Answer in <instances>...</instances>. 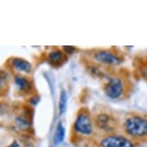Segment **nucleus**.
<instances>
[{
  "label": "nucleus",
  "instance_id": "1",
  "mask_svg": "<svg viewBox=\"0 0 147 147\" xmlns=\"http://www.w3.org/2000/svg\"><path fill=\"white\" fill-rule=\"evenodd\" d=\"M123 128L125 133L133 137L147 136V118L138 115L128 116L123 123Z\"/></svg>",
  "mask_w": 147,
  "mask_h": 147
},
{
  "label": "nucleus",
  "instance_id": "2",
  "mask_svg": "<svg viewBox=\"0 0 147 147\" xmlns=\"http://www.w3.org/2000/svg\"><path fill=\"white\" fill-rule=\"evenodd\" d=\"M73 129L76 133L82 135H90L92 133V123L89 114L86 112H80L78 114L73 124Z\"/></svg>",
  "mask_w": 147,
  "mask_h": 147
},
{
  "label": "nucleus",
  "instance_id": "3",
  "mask_svg": "<svg viewBox=\"0 0 147 147\" xmlns=\"http://www.w3.org/2000/svg\"><path fill=\"white\" fill-rule=\"evenodd\" d=\"M124 90L123 83L120 79L116 77L110 78L108 83L104 88V92L106 96L111 99H116L122 96Z\"/></svg>",
  "mask_w": 147,
  "mask_h": 147
},
{
  "label": "nucleus",
  "instance_id": "4",
  "mask_svg": "<svg viewBox=\"0 0 147 147\" xmlns=\"http://www.w3.org/2000/svg\"><path fill=\"white\" fill-rule=\"evenodd\" d=\"M101 147H134L128 138L119 135L107 136L100 141Z\"/></svg>",
  "mask_w": 147,
  "mask_h": 147
},
{
  "label": "nucleus",
  "instance_id": "5",
  "mask_svg": "<svg viewBox=\"0 0 147 147\" xmlns=\"http://www.w3.org/2000/svg\"><path fill=\"white\" fill-rule=\"evenodd\" d=\"M94 56L98 62L106 65H117L122 62L117 55L109 50H98L94 54Z\"/></svg>",
  "mask_w": 147,
  "mask_h": 147
},
{
  "label": "nucleus",
  "instance_id": "6",
  "mask_svg": "<svg viewBox=\"0 0 147 147\" xmlns=\"http://www.w3.org/2000/svg\"><path fill=\"white\" fill-rule=\"evenodd\" d=\"M96 125L103 131L110 132L116 129V120L107 113H100L96 116Z\"/></svg>",
  "mask_w": 147,
  "mask_h": 147
},
{
  "label": "nucleus",
  "instance_id": "7",
  "mask_svg": "<svg viewBox=\"0 0 147 147\" xmlns=\"http://www.w3.org/2000/svg\"><path fill=\"white\" fill-rule=\"evenodd\" d=\"M12 65L15 69L22 72H30L32 70V64L27 60L22 58H13Z\"/></svg>",
  "mask_w": 147,
  "mask_h": 147
},
{
  "label": "nucleus",
  "instance_id": "8",
  "mask_svg": "<svg viewBox=\"0 0 147 147\" xmlns=\"http://www.w3.org/2000/svg\"><path fill=\"white\" fill-rule=\"evenodd\" d=\"M15 84L18 89L21 92H28L32 88V84L29 80L26 77L21 76H15Z\"/></svg>",
  "mask_w": 147,
  "mask_h": 147
},
{
  "label": "nucleus",
  "instance_id": "9",
  "mask_svg": "<svg viewBox=\"0 0 147 147\" xmlns=\"http://www.w3.org/2000/svg\"><path fill=\"white\" fill-rule=\"evenodd\" d=\"M65 136V129L63 125L62 122H59L57 125H56V131L54 134V138L53 141L56 145L61 144L64 141Z\"/></svg>",
  "mask_w": 147,
  "mask_h": 147
},
{
  "label": "nucleus",
  "instance_id": "10",
  "mask_svg": "<svg viewBox=\"0 0 147 147\" xmlns=\"http://www.w3.org/2000/svg\"><path fill=\"white\" fill-rule=\"evenodd\" d=\"M68 94L65 89H62L59 95V115H63L66 111L67 109Z\"/></svg>",
  "mask_w": 147,
  "mask_h": 147
},
{
  "label": "nucleus",
  "instance_id": "11",
  "mask_svg": "<svg viewBox=\"0 0 147 147\" xmlns=\"http://www.w3.org/2000/svg\"><path fill=\"white\" fill-rule=\"evenodd\" d=\"M64 59V54L62 51L56 49L49 53V59L54 65H57L63 60Z\"/></svg>",
  "mask_w": 147,
  "mask_h": 147
},
{
  "label": "nucleus",
  "instance_id": "12",
  "mask_svg": "<svg viewBox=\"0 0 147 147\" xmlns=\"http://www.w3.org/2000/svg\"><path fill=\"white\" fill-rule=\"evenodd\" d=\"M16 123L20 129H29L30 126V122L25 116H17L16 118Z\"/></svg>",
  "mask_w": 147,
  "mask_h": 147
},
{
  "label": "nucleus",
  "instance_id": "13",
  "mask_svg": "<svg viewBox=\"0 0 147 147\" xmlns=\"http://www.w3.org/2000/svg\"><path fill=\"white\" fill-rule=\"evenodd\" d=\"M63 49L65 50V52L69 55H71L74 53V51L76 49L75 46H63Z\"/></svg>",
  "mask_w": 147,
  "mask_h": 147
},
{
  "label": "nucleus",
  "instance_id": "14",
  "mask_svg": "<svg viewBox=\"0 0 147 147\" xmlns=\"http://www.w3.org/2000/svg\"><path fill=\"white\" fill-rule=\"evenodd\" d=\"M32 104H33V105H36V104L38 103L39 102V96H34L32 97L30 100Z\"/></svg>",
  "mask_w": 147,
  "mask_h": 147
},
{
  "label": "nucleus",
  "instance_id": "15",
  "mask_svg": "<svg viewBox=\"0 0 147 147\" xmlns=\"http://www.w3.org/2000/svg\"><path fill=\"white\" fill-rule=\"evenodd\" d=\"M7 147H20V145L19 144V142H17L16 140H14V141H13L9 146H8Z\"/></svg>",
  "mask_w": 147,
  "mask_h": 147
}]
</instances>
